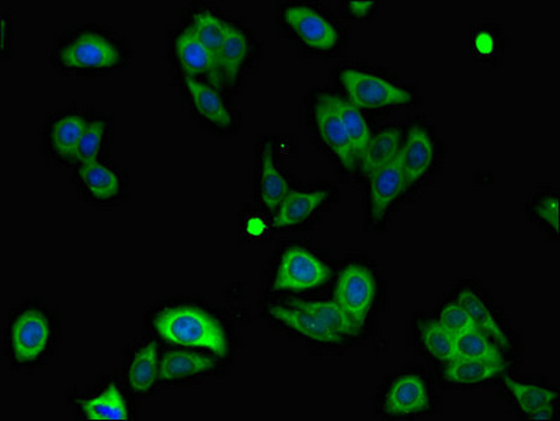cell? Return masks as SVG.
<instances>
[{
	"label": "cell",
	"mask_w": 560,
	"mask_h": 421,
	"mask_svg": "<svg viewBox=\"0 0 560 421\" xmlns=\"http://www.w3.org/2000/svg\"><path fill=\"white\" fill-rule=\"evenodd\" d=\"M438 322H440L448 332H451L457 337L462 336V334L473 332V330H478L476 329L475 323L472 322L471 316L468 315V312H466L457 301L444 306Z\"/></svg>",
	"instance_id": "obj_33"
},
{
	"label": "cell",
	"mask_w": 560,
	"mask_h": 421,
	"mask_svg": "<svg viewBox=\"0 0 560 421\" xmlns=\"http://www.w3.org/2000/svg\"><path fill=\"white\" fill-rule=\"evenodd\" d=\"M402 144V131L398 128H386L371 138L370 144L365 149L360 165L364 175L370 179L378 169L391 162L400 151Z\"/></svg>",
	"instance_id": "obj_19"
},
{
	"label": "cell",
	"mask_w": 560,
	"mask_h": 421,
	"mask_svg": "<svg viewBox=\"0 0 560 421\" xmlns=\"http://www.w3.org/2000/svg\"><path fill=\"white\" fill-rule=\"evenodd\" d=\"M377 295V280L367 267L350 264L337 280L335 302L361 330L367 322Z\"/></svg>",
	"instance_id": "obj_2"
},
{
	"label": "cell",
	"mask_w": 560,
	"mask_h": 421,
	"mask_svg": "<svg viewBox=\"0 0 560 421\" xmlns=\"http://www.w3.org/2000/svg\"><path fill=\"white\" fill-rule=\"evenodd\" d=\"M370 187L371 222L372 225H379L384 221L389 207L406 190L399 153L370 177Z\"/></svg>",
	"instance_id": "obj_9"
},
{
	"label": "cell",
	"mask_w": 560,
	"mask_h": 421,
	"mask_svg": "<svg viewBox=\"0 0 560 421\" xmlns=\"http://www.w3.org/2000/svg\"><path fill=\"white\" fill-rule=\"evenodd\" d=\"M287 306L298 311L308 312L325 323L333 332L340 336H356L360 329L353 322L343 309L335 301H302V299H288Z\"/></svg>",
	"instance_id": "obj_20"
},
{
	"label": "cell",
	"mask_w": 560,
	"mask_h": 421,
	"mask_svg": "<svg viewBox=\"0 0 560 421\" xmlns=\"http://www.w3.org/2000/svg\"><path fill=\"white\" fill-rule=\"evenodd\" d=\"M315 117L316 127H318L322 141L328 146L330 152L340 160L344 169L353 173L358 165L356 158H354L353 149H351L350 139L347 137L339 116L323 96L316 100Z\"/></svg>",
	"instance_id": "obj_11"
},
{
	"label": "cell",
	"mask_w": 560,
	"mask_h": 421,
	"mask_svg": "<svg viewBox=\"0 0 560 421\" xmlns=\"http://www.w3.org/2000/svg\"><path fill=\"white\" fill-rule=\"evenodd\" d=\"M120 58L117 45L97 33L80 34L61 52L62 65L73 69L111 68Z\"/></svg>",
	"instance_id": "obj_5"
},
{
	"label": "cell",
	"mask_w": 560,
	"mask_h": 421,
	"mask_svg": "<svg viewBox=\"0 0 560 421\" xmlns=\"http://www.w3.org/2000/svg\"><path fill=\"white\" fill-rule=\"evenodd\" d=\"M284 20L299 40L312 50L330 51L339 43L335 27L311 8L291 6L285 9Z\"/></svg>",
	"instance_id": "obj_7"
},
{
	"label": "cell",
	"mask_w": 560,
	"mask_h": 421,
	"mask_svg": "<svg viewBox=\"0 0 560 421\" xmlns=\"http://www.w3.org/2000/svg\"><path fill=\"white\" fill-rule=\"evenodd\" d=\"M176 52L179 57L180 64H182L183 71L187 76L198 75V73H207L210 76L211 82L217 88H221L222 76L221 71L215 65L210 52L198 40L196 33L189 27L180 34L176 41Z\"/></svg>",
	"instance_id": "obj_12"
},
{
	"label": "cell",
	"mask_w": 560,
	"mask_h": 421,
	"mask_svg": "<svg viewBox=\"0 0 560 421\" xmlns=\"http://www.w3.org/2000/svg\"><path fill=\"white\" fill-rule=\"evenodd\" d=\"M553 413H555V409H553L552 405H545L539 407V409L534 410L531 414H528V419L530 420H551L553 419Z\"/></svg>",
	"instance_id": "obj_35"
},
{
	"label": "cell",
	"mask_w": 560,
	"mask_h": 421,
	"mask_svg": "<svg viewBox=\"0 0 560 421\" xmlns=\"http://www.w3.org/2000/svg\"><path fill=\"white\" fill-rule=\"evenodd\" d=\"M455 360H476L496 364L506 363L499 347L495 346V343L490 342L489 337L480 333L479 330H473V332L457 337Z\"/></svg>",
	"instance_id": "obj_27"
},
{
	"label": "cell",
	"mask_w": 560,
	"mask_h": 421,
	"mask_svg": "<svg viewBox=\"0 0 560 421\" xmlns=\"http://www.w3.org/2000/svg\"><path fill=\"white\" fill-rule=\"evenodd\" d=\"M88 124L86 118L76 114L59 118L52 128L51 135L55 151L64 158H76L80 139L85 134Z\"/></svg>",
	"instance_id": "obj_28"
},
{
	"label": "cell",
	"mask_w": 560,
	"mask_h": 421,
	"mask_svg": "<svg viewBox=\"0 0 560 421\" xmlns=\"http://www.w3.org/2000/svg\"><path fill=\"white\" fill-rule=\"evenodd\" d=\"M184 83L189 90L191 102H193L201 117L210 121L211 124L217 125V127H231L233 124L231 113H229L225 103L222 102L217 90L204 85L203 82L194 79L193 76H186Z\"/></svg>",
	"instance_id": "obj_16"
},
{
	"label": "cell",
	"mask_w": 560,
	"mask_h": 421,
	"mask_svg": "<svg viewBox=\"0 0 560 421\" xmlns=\"http://www.w3.org/2000/svg\"><path fill=\"white\" fill-rule=\"evenodd\" d=\"M269 313L278 322L291 327L292 330L309 337L319 343H339L343 336L333 332L325 323L320 322L315 316L308 312L292 309L290 306H270Z\"/></svg>",
	"instance_id": "obj_15"
},
{
	"label": "cell",
	"mask_w": 560,
	"mask_h": 421,
	"mask_svg": "<svg viewBox=\"0 0 560 421\" xmlns=\"http://www.w3.org/2000/svg\"><path fill=\"white\" fill-rule=\"evenodd\" d=\"M290 191L287 180L278 172L274 162L273 145L264 146L262 153V179H260V196L264 207L271 212H276L278 205Z\"/></svg>",
	"instance_id": "obj_21"
},
{
	"label": "cell",
	"mask_w": 560,
	"mask_h": 421,
	"mask_svg": "<svg viewBox=\"0 0 560 421\" xmlns=\"http://www.w3.org/2000/svg\"><path fill=\"white\" fill-rule=\"evenodd\" d=\"M507 364L476 360H454L448 363L443 375L451 384L475 385L488 382L506 370Z\"/></svg>",
	"instance_id": "obj_22"
},
{
	"label": "cell",
	"mask_w": 560,
	"mask_h": 421,
	"mask_svg": "<svg viewBox=\"0 0 560 421\" xmlns=\"http://www.w3.org/2000/svg\"><path fill=\"white\" fill-rule=\"evenodd\" d=\"M190 27L196 33L201 44L210 52L215 65L219 68V55H221L222 45H224L226 24L210 12H200L194 16L193 24Z\"/></svg>",
	"instance_id": "obj_30"
},
{
	"label": "cell",
	"mask_w": 560,
	"mask_h": 421,
	"mask_svg": "<svg viewBox=\"0 0 560 421\" xmlns=\"http://www.w3.org/2000/svg\"><path fill=\"white\" fill-rule=\"evenodd\" d=\"M326 102L330 104L340 121H342L344 130H346L347 137L350 139L351 149H353L354 158H356L357 165H360L361 158H363L365 149L370 144L372 135L370 128L365 123L363 114L356 106H353L347 100L336 95H323Z\"/></svg>",
	"instance_id": "obj_14"
},
{
	"label": "cell",
	"mask_w": 560,
	"mask_h": 421,
	"mask_svg": "<svg viewBox=\"0 0 560 421\" xmlns=\"http://www.w3.org/2000/svg\"><path fill=\"white\" fill-rule=\"evenodd\" d=\"M80 180L93 197L100 201L113 200L121 189L120 179L113 170L100 162L85 163L79 170Z\"/></svg>",
	"instance_id": "obj_25"
},
{
	"label": "cell",
	"mask_w": 560,
	"mask_h": 421,
	"mask_svg": "<svg viewBox=\"0 0 560 421\" xmlns=\"http://www.w3.org/2000/svg\"><path fill=\"white\" fill-rule=\"evenodd\" d=\"M83 413L89 420L123 421L128 419V406L116 385H109L95 398L82 400Z\"/></svg>",
	"instance_id": "obj_23"
},
{
	"label": "cell",
	"mask_w": 560,
	"mask_h": 421,
	"mask_svg": "<svg viewBox=\"0 0 560 421\" xmlns=\"http://www.w3.org/2000/svg\"><path fill=\"white\" fill-rule=\"evenodd\" d=\"M399 156L406 189H409L419 183L433 165L434 142L429 132L420 125L410 128L405 144L400 146Z\"/></svg>",
	"instance_id": "obj_10"
},
{
	"label": "cell",
	"mask_w": 560,
	"mask_h": 421,
	"mask_svg": "<svg viewBox=\"0 0 560 421\" xmlns=\"http://www.w3.org/2000/svg\"><path fill=\"white\" fill-rule=\"evenodd\" d=\"M332 277V270L304 247L285 250L278 266L274 290L301 292L325 284Z\"/></svg>",
	"instance_id": "obj_4"
},
{
	"label": "cell",
	"mask_w": 560,
	"mask_h": 421,
	"mask_svg": "<svg viewBox=\"0 0 560 421\" xmlns=\"http://www.w3.org/2000/svg\"><path fill=\"white\" fill-rule=\"evenodd\" d=\"M215 367V361L203 354L189 351H169L159 365L158 378L162 382L177 381L204 374Z\"/></svg>",
	"instance_id": "obj_18"
},
{
	"label": "cell",
	"mask_w": 560,
	"mask_h": 421,
	"mask_svg": "<svg viewBox=\"0 0 560 421\" xmlns=\"http://www.w3.org/2000/svg\"><path fill=\"white\" fill-rule=\"evenodd\" d=\"M153 326L165 342L212 351L219 357L228 354L225 330L217 319L196 306L163 309Z\"/></svg>",
	"instance_id": "obj_1"
},
{
	"label": "cell",
	"mask_w": 560,
	"mask_h": 421,
	"mask_svg": "<svg viewBox=\"0 0 560 421\" xmlns=\"http://www.w3.org/2000/svg\"><path fill=\"white\" fill-rule=\"evenodd\" d=\"M246 55H248V38L236 27L226 24L224 45L219 55V68L228 85H233L238 79Z\"/></svg>",
	"instance_id": "obj_24"
},
{
	"label": "cell",
	"mask_w": 560,
	"mask_h": 421,
	"mask_svg": "<svg viewBox=\"0 0 560 421\" xmlns=\"http://www.w3.org/2000/svg\"><path fill=\"white\" fill-rule=\"evenodd\" d=\"M503 384L507 391L516 400L517 406L520 407L524 414H531L534 410L545 405L555 403L556 393L551 389L542 388V386L523 384L510 377L503 378Z\"/></svg>",
	"instance_id": "obj_31"
},
{
	"label": "cell",
	"mask_w": 560,
	"mask_h": 421,
	"mask_svg": "<svg viewBox=\"0 0 560 421\" xmlns=\"http://www.w3.org/2000/svg\"><path fill=\"white\" fill-rule=\"evenodd\" d=\"M250 235H260L264 231V222L259 218H252L248 224Z\"/></svg>",
	"instance_id": "obj_37"
},
{
	"label": "cell",
	"mask_w": 560,
	"mask_h": 421,
	"mask_svg": "<svg viewBox=\"0 0 560 421\" xmlns=\"http://www.w3.org/2000/svg\"><path fill=\"white\" fill-rule=\"evenodd\" d=\"M158 377V347L155 343L145 344L132 358L128 370V384L132 391L148 392L155 385Z\"/></svg>",
	"instance_id": "obj_26"
},
{
	"label": "cell",
	"mask_w": 560,
	"mask_h": 421,
	"mask_svg": "<svg viewBox=\"0 0 560 421\" xmlns=\"http://www.w3.org/2000/svg\"><path fill=\"white\" fill-rule=\"evenodd\" d=\"M419 329L424 349L431 357L447 364L455 360L457 336L448 332L438 320L424 322L419 326Z\"/></svg>",
	"instance_id": "obj_29"
},
{
	"label": "cell",
	"mask_w": 560,
	"mask_h": 421,
	"mask_svg": "<svg viewBox=\"0 0 560 421\" xmlns=\"http://www.w3.org/2000/svg\"><path fill=\"white\" fill-rule=\"evenodd\" d=\"M535 215L545 224L551 226L556 235L559 233V200L556 197H545L534 207Z\"/></svg>",
	"instance_id": "obj_34"
},
{
	"label": "cell",
	"mask_w": 560,
	"mask_h": 421,
	"mask_svg": "<svg viewBox=\"0 0 560 421\" xmlns=\"http://www.w3.org/2000/svg\"><path fill=\"white\" fill-rule=\"evenodd\" d=\"M13 354L19 363H33L47 350L51 327L44 313L29 309L19 315L12 327Z\"/></svg>",
	"instance_id": "obj_6"
},
{
	"label": "cell",
	"mask_w": 560,
	"mask_h": 421,
	"mask_svg": "<svg viewBox=\"0 0 560 421\" xmlns=\"http://www.w3.org/2000/svg\"><path fill=\"white\" fill-rule=\"evenodd\" d=\"M340 80L350 103L357 109H384L413 102L408 90L400 89L372 73L347 69L340 75Z\"/></svg>",
	"instance_id": "obj_3"
},
{
	"label": "cell",
	"mask_w": 560,
	"mask_h": 421,
	"mask_svg": "<svg viewBox=\"0 0 560 421\" xmlns=\"http://www.w3.org/2000/svg\"><path fill=\"white\" fill-rule=\"evenodd\" d=\"M104 132H106V124L103 121L96 120L88 124L85 134L80 139L78 153H76V159L80 160L82 165L96 162L100 148H102Z\"/></svg>",
	"instance_id": "obj_32"
},
{
	"label": "cell",
	"mask_w": 560,
	"mask_h": 421,
	"mask_svg": "<svg viewBox=\"0 0 560 421\" xmlns=\"http://www.w3.org/2000/svg\"><path fill=\"white\" fill-rule=\"evenodd\" d=\"M429 409V388L420 375H402L392 382L386 392L384 410L389 416H412Z\"/></svg>",
	"instance_id": "obj_8"
},
{
	"label": "cell",
	"mask_w": 560,
	"mask_h": 421,
	"mask_svg": "<svg viewBox=\"0 0 560 421\" xmlns=\"http://www.w3.org/2000/svg\"><path fill=\"white\" fill-rule=\"evenodd\" d=\"M374 5V2H350L349 8L350 12L353 13L354 16L364 17L368 12H370L372 6Z\"/></svg>",
	"instance_id": "obj_36"
},
{
	"label": "cell",
	"mask_w": 560,
	"mask_h": 421,
	"mask_svg": "<svg viewBox=\"0 0 560 421\" xmlns=\"http://www.w3.org/2000/svg\"><path fill=\"white\" fill-rule=\"evenodd\" d=\"M329 198L328 191L290 190L274 214L273 225L276 228H291L304 224L316 210Z\"/></svg>",
	"instance_id": "obj_13"
},
{
	"label": "cell",
	"mask_w": 560,
	"mask_h": 421,
	"mask_svg": "<svg viewBox=\"0 0 560 421\" xmlns=\"http://www.w3.org/2000/svg\"><path fill=\"white\" fill-rule=\"evenodd\" d=\"M457 302L471 316L472 322L480 333L492 339L502 349L511 350L509 337L478 294L471 290H464L458 295Z\"/></svg>",
	"instance_id": "obj_17"
}]
</instances>
